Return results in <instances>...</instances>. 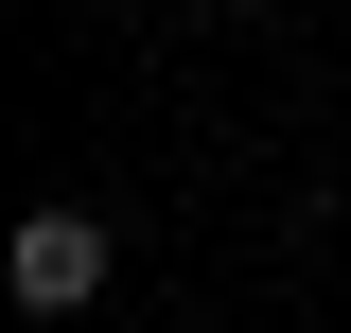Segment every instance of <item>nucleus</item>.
I'll list each match as a JSON object with an SVG mask.
<instances>
[{
    "mask_svg": "<svg viewBox=\"0 0 351 333\" xmlns=\"http://www.w3.org/2000/svg\"><path fill=\"white\" fill-rule=\"evenodd\" d=\"M0 281L36 298V316H88V298H106V228H88V210H36V228H18V263H0Z\"/></svg>",
    "mask_w": 351,
    "mask_h": 333,
    "instance_id": "1",
    "label": "nucleus"
}]
</instances>
